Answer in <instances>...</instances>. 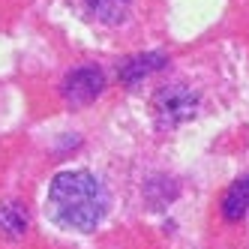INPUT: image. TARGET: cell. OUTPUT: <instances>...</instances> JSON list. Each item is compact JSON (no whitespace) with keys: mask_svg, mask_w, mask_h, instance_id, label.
<instances>
[{"mask_svg":"<svg viewBox=\"0 0 249 249\" xmlns=\"http://www.w3.org/2000/svg\"><path fill=\"white\" fill-rule=\"evenodd\" d=\"M126 3L129 0H87V9L102 21H117L126 12Z\"/></svg>","mask_w":249,"mask_h":249,"instance_id":"7","label":"cell"},{"mask_svg":"<svg viewBox=\"0 0 249 249\" xmlns=\"http://www.w3.org/2000/svg\"><path fill=\"white\" fill-rule=\"evenodd\" d=\"M153 111H156L159 126H177L180 120L192 117V111H195V96L186 90V84L162 87V90L153 96Z\"/></svg>","mask_w":249,"mask_h":249,"instance_id":"2","label":"cell"},{"mask_svg":"<svg viewBox=\"0 0 249 249\" xmlns=\"http://www.w3.org/2000/svg\"><path fill=\"white\" fill-rule=\"evenodd\" d=\"M246 210H249V177H240L222 195V216L228 222H237L246 216Z\"/></svg>","mask_w":249,"mask_h":249,"instance_id":"4","label":"cell"},{"mask_svg":"<svg viewBox=\"0 0 249 249\" xmlns=\"http://www.w3.org/2000/svg\"><path fill=\"white\" fill-rule=\"evenodd\" d=\"M162 63H165L162 54H138V57H129L126 63L120 66V78L126 81V84H135V81H141L144 75L156 72Z\"/></svg>","mask_w":249,"mask_h":249,"instance_id":"5","label":"cell"},{"mask_svg":"<svg viewBox=\"0 0 249 249\" xmlns=\"http://www.w3.org/2000/svg\"><path fill=\"white\" fill-rule=\"evenodd\" d=\"M0 231H3L6 237H21L27 231V213L21 210L18 201L0 204Z\"/></svg>","mask_w":249,"mask_h":249,"instance_id":"6","label":"cell"},{"mask_svg":"<svg viewBox=\"0 0 249 249\" xmlns=\"http://www.w3.org/2000/svg\"><path fill=\"white\" fill-rule=\"evenodd\" d=\"M48 210L69 231H93L108 210V192L84 168L60 171L48 186Z\"/></svg>","mask_w":249,"mask_h":249,"instance_id":"1","label":"cell"},{"mask_svg":"<svg viewBox=\"0 0 249 249\" xmlns=\"http://www.w3.org/2000/svg\"><path fill=\"white\" fill-rule=\"evenodd\" d=\"M102 87H105L102 69L81 66V69H72V72L63 78V96L72 105H87V102H93L102 93Z\"/></svg>","mask_w":249,"mask_h":249,"instance_id":"3","label":"cell"}]
</instances>
